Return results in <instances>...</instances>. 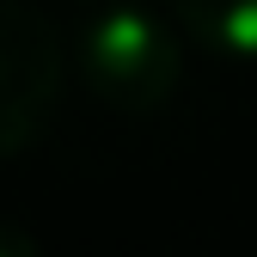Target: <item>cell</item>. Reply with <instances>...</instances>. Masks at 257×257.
<instances>
[{
	"mask_svg": "<svg viewBox=\"0 0 257 257\" xmlns=\"http://www.w3.org/2000/svg\"><path fill=\"white\" fill-rule=\"evenodd\" d=\"M0 257H37V239L25 227H13V220H0Z\"/></svg>",
	"mask_w": 257,
	"mask_h": 257,
	"instance_id": "obj_4",
	"label": "cell"
},
{
	"mask_svg": "<svg viewBox=\"0 0 257 257\" xmlns=\"http://www.w3.org/2000/svg\"><path fill=\"white\" fill-rule=\"evenodd\" d=\"M178 25L227 61H257V0H172Z\"/></svg>",
	"mask_w": 257,
	"mask_h": 257,
	"instance_id": "obj_3",
	"label": "cell"
},
{
	"mask_svg": "<svg viewBox=\"0 0 257 257\" xmlns=\"http://www.w3.org/2000/svg\"><path fill=\"white\" fill-rule=\"evenodd\" d=\"M61 37L43 7L0 0V159L25 153L49 128L61 98Z\"/></svg>",
	"mask_w": 257,
	"mask_h": 257,
	"instance_id": "obj_2",
	"label": "cell"
},
{
	"mask_svg": "<svg viewBox=\"0 0 257 257\" xmlns=\"http://www.w3.org/2000/svg\"><path fill=\"white\" fill-rule=\"evenodd\" d=\"M80 80L98 104L147 116L184 86V43L172 19H159L147 7H98L80 31Z\"/></svg>",
	"mask_w": 257,
	"mask_h": 257,
	"instance_id": "obj_1",
	"label": "cell"
}]
</instances>
